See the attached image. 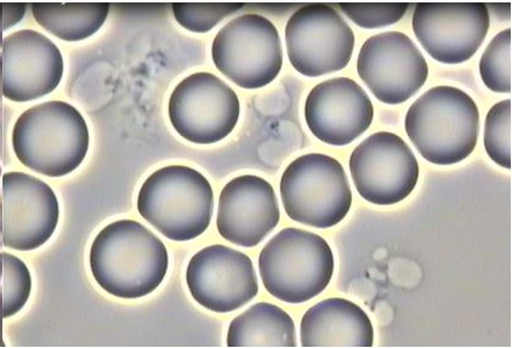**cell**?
<instances>
[{
    "mask_svg": "<svg viewBox=\"0 0 512 348\" xmlns=\"http://www.w3.org/2000/svg\"><path fill=\"white\" fill-rule=\"evenodd\" d=\"M168 113L181 138L196 145H213L236 128L241 102L223 79L213 73L198 72L176 85Z\"/></svg>",
    "mask_w": 512,
    "mask_h": 348,
    "instance_id": "9",
    "label": "cell"
},
{
    "mask_svg": "<svg viewBox=\"0 0 512 348\" xmlns=\"http://www.w3.org/2000/svg\"><path fill=\"white\" fill-rule=\"evenodd\" d=\"M212 57L218 71L238 87L264 88L275 81L282 70L280 33L264 16H238L216 34Z\"/></svg>",
    "mask_w": 512,
    "mask_h": 348,
    "instance_id": "7",
    "label": "cell"
},
{
    "mask_svg": "<svg viewBox=\"0 0 512 348\" xmlns=\"http://www.w3.org/2000/svg\"><path fill=\"white\" fill-rule=\"evenodd\" d=\"M17 158L36 173L61 178L84 161L89 130L81 112L67 102L34 106L16 122L13 134Z\"/></svg>",
    "mask_w": 512,
    "mask_h": 348,
    "instance_id": "3",
    "label": "cell"
},
{
    "mask_svg": "<svg viewBox=\"0 0 512 348\" xmlns=\"http://www.w3.org/2000/svg\"><path fill=\"white\" fill-rule=\"evenodd\" d=\"M4 243L16 250L41 247L59 222V202L44 181L24 173L4 176Z\"/></svg>",
    "mask_w": 512,
    "mask_h": 348,
    "instance_id": "16",
    "label": "cell"
},
{
    "mask_svg": "<svg viewBox=\"0 0 512 348\" xmlns=\"http://www.w3.org/2000/svg\"><path fill=\"white\" fill-rule=\"evenodd\" d=\"M0 292L4 301V317L15 315L31 292V277L24 262L14 255H0Z\"/></svg>",
    "mask_w": 512,
    "mask_h": 348,
    "instance_id": "23",
    "label": "cell"
},
{
    "mask_svg": "<svg viewBox=\"0 0 512 348\" xmlns=\"http://www.w3.org/2000/svg\"><path fill=\"white\" fill-rule=\"evenodd\" d=\"M405 128L426 161L457 164L474 152L479 141V107L464 90L440 85L413 102L406 114Z\"/></svg>",
    "mask_w": 512,
    "mask_h": 348,
    "instance_id": "2",
    "label": "cell"
},
{
    "mask_svg": "<svg viewBox=\"0 0 512 348\" xmlns=\"http://www.w3.org/2000/svg\"><path fill=\"white\" fill-rule=\"evenodd\" d=\"M303 347L360 348L374 345L371 318L355 302L332 298L306 311L300 324Z\"/></svg>",
    "mask_w": 512,
    "mask_h": 348,
    "instance_id": "18",
    "label": "cell"
},
{
    "mask_svg": "<svg viewBox=\"0 0 512 348\" xmlns=\"http://www.w3.org/2000/svg\"><path fill=\"white\" fill-rule=\"evenodd\" d=\"M138 210L142 219L170 241L189 242L201 237L212 222L213 187L196 169L168 165L144 182Z\"/></svg>",
    "mask_w": 512,
    "mask_h": 348,
    "instance_id": "4",
    "label": "cell"
},
{
    "mask_svg": "<svg viewBox=\"0 0 512 348\" xmlns=\"http://www.w3.org/2000/svg\"><path fill=\"white\" fill-rule=\"evenodd\" d=\"M334 265L326 239L295 227L278 232L259 255L265 289L273 298L292 305L322 294L332 281Z\"/></svg>",
    "mask_w": 512,
    "mask_h": 348,
    "instance_id": "5",
    "label": "cell"
},
{
    "mask_svg": "<svg viewBox=\"0 0 512 348\" xmlns=\"http://www.w3.org/2000/svg\"><path fill=\"white\" fill-rule=\"evenodd\" d=\"M227 346L249 348H292L298 346L293 318L281 307L258 302L233 319Z\"/></svg>",
    "mask_w": 512,
    "mask_h": 348,
    "instance_id": "19",
    "label": "cell"
},
{
    "mask_svg": "<svg viewBox=\"0 0 512 348\" xmlns=\"http://www.w3.org/2000/svg\"><path fill=\"white\" fill-rule=\"evenodd\" d=\"M412 25L415 37L432 59L458 65L479 51L491 17L483 3H419Z\"/></svg>",
    "mask_w": 512,
    "mask_h": 348,
    "instance_id": "12",
    "label": "cell"
},
{
    "mask_svg": "<svg viewBox=\"0 0 512 348\" xmlns=\"http://www.w3.org/2000/svg\"><path fill=\"white\" fill-rule=\"evenodd\" d=\"M280 203L269 181L238 176L220 193L216 227L225 241L253 248L280 224Z\"/></svg>",
    "mask_w": 512,
    "mask_h": 348,
    "instance_id": "15",
    "label": "cell"
},
{
    "mask_svg": "<svg viewBox=\"0 0 512 348\" xmlns=\"http://www.w3.org/2000/svg\"><path fill=\"white\" fill-rule=\"evenodd\" d=\"M374 107L354 79L339 77L317 84L305 102L307 127L324 144H352L371 127Z\"/></svg>",
    "mask_w": 512,
    "mask_h": 348,
    "instance_id": "14",
    "label": "cell"
},
{
    "mask_svg": "<svg viewBox=\"0 0 512 348\" xmlns=\"http://www.w3.org/2000/svg\"><path fill=\"white\" fill-rule=\"evenodd\" d=\"M343 13L357 26L366 30L388 27L397 24L406 15V3H341Z\"/></svg>",
    "mask_w": 512,
    "mask_h": 348,
    "instance_id": "25",
    "label": "cell"
},
{
    "mask_svg": "<svg viewBox=\"0 0 512 348\" xmlns=\"http://www.w3.org/2000/svg\"><path fill=\"white\" fill-rule=\"evenodd\" d=\"M4 95L14 101L42 98L59 87L64 74L60 50L36 31L11 34L4 41Z\"/></svg>",
    "mask_w": 512,
    "mask_h": 348,
    "instance_id": "17",
    "label": "cell"
},
{
    "mask_svg": "<svg viewBox=\"0 0 512 348\" xmlns=\"http://www.w3.org/2000/svg\"><path fill=\"white\" fill-rule=\"evenodd\" d=\"M351 178L358 193L375 205H394L411 195L419 180V163L407 142L379 131L350 156Z\"/></svg>",
    "mask_w": 512,
    "mask_h": 348,
    "instance_id": "10",
    "label": "cell"
},
{
    "mask_svg": "<svg viewBox=\"0 0 512 348\" xmlns=\"http://www.w3.org/2000/svg\"><path fill=\"white\" fill-rule=\"evenodd\" d=\"M243 7L244 4L241 3H175L173 4V14L175 20L185 30L208 33L226 17L237 13Z\"/></svg>",
    "mask_w": 512,
    "mask_h": 348,
    "instance_id": "24",
    "label": "cell"
},
{
    "mask_svg": "<svg viewBox=\"0 0 512 348\" xmlns=\"http://www.w3.org/2000/svg\"><path fill=\"white\" fill-rule=\"evenodd\" d=\"M281 197L289 219L315 228H331L349 214L352 192L343 164L322 153L304 154L281 179Z\"/></svg>",
    "mask_w": 512,
    "mask_h": 348,
    "instance_id": "6",
    "label": "cell"
},
{
    "mask_svg": "<svg viewBox=\"0 0 512 348\" xmlns=\"http://www.w3.org/2000/svg\"><path fill=\"white\" fill-rule=\"evenodd\" d=\"M38 24L66 42L84 41L98 32L110 11V5L99 4H33Z\"/></svg>",
    "mask_w": 512,
    "mask_h": 348,
    "instance_id": "20",
    "label": "cell"
},
{
    "mask_svg": "<svg viewBox=\"0 0 512 348\" xmlns=\"http://www.w3.org/2000/svg\"><path fill=\"white\" fill-rule=\"evenodd\" d=\"M357 73L379 101L400 105L424 87L429 66L407 34L391 31L375 34L363 43Z\"/></svg>",
    "mask_w": 512,
    "mask_h": 348,
    "instance_id": "11",
    "label": "cell"
},
{
    "mask_svg": "<svg viewBox=\"0 0 512 348\" xmlns=\"http://www.w3.org/2000/svg\"><path fill=\"white\" fill-rule=\"evenodd\" d=\"M95 281L108 294L140 299L156 292L167 276L169 254L161 239L134 220L112 222L90 250Z\"/></svg>",
    "mask_w": 512,
    "mask_h": 348,
    "instance_id": "1",
    "label": "cell"
},
{
    "mask_svg": "<svg viewBox=\"0 0 512 348\" xmlns=\"http://www.w3.org/2000/svg\"><path fill=\"white\" fill-rule=\"evenodd\" d=\"M290 64L305 77L343 71L355 50V33L331 5L306 4L286 26Z\"/></svg>",
    "mask_w": 512,
    "mask_h": 348,
    "instance_id": "8",
    "label": "cell"
},
{
    "mask_svg": "<svg viewBox=\"0 0 512 348\" xmlns=\"http://www.w3.org/2000/svg\"><path fill=\"white\" fill-rule=\"evenodd\" d=\"M186 283L197 304L215 313L240 310L259 293L252 259L223 244L209 245L192 256Z\"/></svg>",
    "mask_w": 512,
    "mask_h": 348,
    "instance_id": "13",
    "label": "cell"
},
{
    "mask_svg": "<svg viewBox=\"0 0 512 348\" xmlns=\"http://www.w3.org/2000/svg\"><path fill=\"white\" fill-rule=\"evenodd\" d=\"M511 99L498 102L488 111L485 122V148L499 167L511 169Z\"/></svg>",
    "mask_w": 512,
    "mask_h": 348,
    "instance_id": "22",
    "label": "cell"
},
{
    "mask_svg": "<svg viewBox=\"0 0 512 348\" xmlns=\"http://www.w3.org/2000/svg\"><path fill=\"white\" fill-rule=\"evenodd\" d=\"M511 28L499 32L483 51L480 60V74L483 84L493 93L509 94L512 90Z\"/></svg>",
    "mask_w": 512,
    "mask_h": 348,
    "instance_id": "21",
    "label": "cell"
}]
</instances>
